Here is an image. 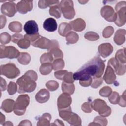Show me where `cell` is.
I'll return each mask as SVG.
<instances>
[{
  "label": "cell",
  "mask_w": 126,
  "mask_h": 126,
  "mask_svg": "<svg viewBox=\"0 0 126 126\" xmlns=\"http://www.w3.org/2000/svg\"><path fill=\"white\" fill-rule=\"evenodd\" d=\"M60 7L63 17L67 19H72L74 18L75 11L73 7V3L72 0H62L60 2Z\"/></svg>",
  "instance_id": "7"
},
{
  "label": "cell",
  "mask_w": 126,
  "mask_h": 126,
  "mask_svg": "<svg viewBox=\"0 0 126 126\" xmlns=\"http://www.w3.org/2000/svg\"><path fill=\"white\" fill-rule=\"evenodd\" d=\"M71 29L76 32H81L86 28V23L81 18H77L75 20L70 22Z\"/></svg>",
  "instance_id": "17"
},
{
  "label": "cell",
  "mask_w": 126,
  "mask_h": 126,
  "mask_svg": "<svg viewBox=\"0 0 126 126\" xmlns=\"http://www.w3.org/2000/svg\"><path fill=\"white\" fill-rule=\"evenodd\" d=\"M46 87L49 91L53 92L59 88V83L57 81L50 80L46 83Z\"/></svg>",
  "instance_id": "41"
},
{
  "label": "cell",
  "mask_w": 126,
  "mask_h": 126,
  "mask_svg": "<svg viewBox=\"0 0 126 126\" xmlns=\"http://www.w3.org/2000/svg\"><path fill=\"white\" fill-rule=\"evenodd\" d=\"M118 103L122 107H126V91H124L123 94L121 96H120V99H119Z\"/></svg>",
  "instance_id": "53"
},
{
  "label": "cell",
  "mask_w": 126,
  "mask_h": 126,
  "mask_svg": "<svg viewBox=\"0 0 126 126\" xmlns=\"http://www.w3.org/2000/svg\"><path fill=\"white\" fill-rule=\"evenodd\" d=\"M57 125V126H64V124L63 123V122L60 120H56L55 121H54V124H51L50 125Z\"/></svg>",
  "instance_id": "58"
},
{
  "label": "cell",
  "mask_w": 126,
  "mask_h": 126,
  "mask_svg": "<svg viewBox=\"0 0 126 126\" xmlns=\"http://www.w3.org/2000/svg\"><path fill=\"white\" fill-rule=\"evenodd\" d=\"M30 41L26 38H25V37L20 40L17 43L18 46L22 49H27L30 47Z\"/></svg>",
  "instance_id": "47"
},
{
  "label": "cell",
  "mask_w": 126,
  "mask_h": 126,
  "mask_svg": "<svg viewBox=\"0 0 126 126\" xmlns=\"http://www.w3.org/2000/svg\"><path fill=\"white\" fill-rule=\"evenodd\" d=\"M126 72V65L125 64H121L118 70L116 71V73L118 75H124Z\"/></svg>",
  "instance_id": "54"
},
{
  "label": "cell",
  "mask_w": 126,
  "mask_h": 126,
  "mask_svg": "<svg viewBox=\"0 0 126 126\" xmlns=\"http://www.w3.org/2000/svg\"><path fill=\"white\" fill-rule=\"evenodd\" d=\"M5 118L4 115H3L1 113H0V124L1 125H3V124L5 123Z\"/></svg>",
  "instance_id": "59"
},
{
  "label": "cell",
  "mask_w": 126,
  "mask_h": 126,
  "mask_svg": "<svg viewBox=\"0 0 126 126\" xmlns=\"http://www.w3.org/2000/svg\"><path fill=\"white\" fill-rule=\"evenodd\" d=\"M30 103V97L28 94H21L18 96L15 102L13 111L18 116L24 114L27 107Z\"/></svg>",
  "instance_id": "3"
},
{
  "label": "cell",
  "mask_w": 126,
  "mask_h": 126,
  "mask_svg": "<svg viewBox=\"0 0 126 126\" xmlns=\"http://www.w3.org/2000/svg\"><path fill=\"white\" fill-rule=\"evenodd\" d=\"M24 30L27 34L32 35L38 33V27L34 20L27 21L24 26Z\"/></svg>",
  "instance_id": "13"
},
{
  "label": "cell",
  "mask_w": 126,
  "mask_h": 126,
  "mask_svg": "<svg viewBox=\"0 0 126 126\" xmlns=\"http://www.w3.org/2000/svg\"><path fill=\"white\" fill-rule=\"evenodd\" d=\"M43 27L47 31L53 32L57 30V23L54 18H49L45 20L43 24Z\"/></svg>",
  "instance_id": "19"
},
{
  "label": "cell",
  "mask_w": 126,
  "mask_h": 126,
  "mask_svg": "<svg viewBox=\"0 0 126 126\" xmlns=\"http://www.w3.org/2000/svg\"><path fill=\"white\" fill-rule=\"evenodd\" d=\"M121 63H120L118 61L116 60V59L114 58H112L110 59L107 63V65H109L111 66L114 70V71L116 72V71L118 70V68L119 67L120 65H121Z\"/></svg>",
  "instance_id": "40"
},
{
  "label": "cell",
  "mask_w": 126,
  "mask_h": 126,
  "mask_svg": "<svg viewBox=\"0 0 126 126\" xmlns=\"http://www.w3.org/2000/svg\"><path fill=\"white\" fill-rule=\"evenodd\" d=\"M50 98V93L45 89H41L35 95L36 100L40 103H43L46 102Z\"/></svg>",
  "instance_id": "18"
},
{
  "label": "cell",
  "mask_w": 126,
  "mask_h": 126,
  "mask_svg": "<svg viewBox=\"0 0 126 126\" xmlns=\"http://www.w3.org/2000/svg\"><path fill=\"white\" fill-rule=\"evenodd\" d=\"M18 89L17 83L14 82H10L7 86V92L10 95H13L16 93Z\"/></svg>",
  "instance_id": "44"
},
{
  "label": "cell",
  "mask_w": 126,
  "mask_h": 126,
  "mask_svg": "<svg viewBox=\"0 0 126 126\" xmlns=\"http://www.w3.org/2000/svg\"><path fill=\"white\" fill-rule=\"evenodd\" d=\"M40 36L41 35L39 34V33H37L36 34H32V35H29V34H26L24 35V37L27 39H28V40H29L31 43H32L34 41H35L37 39H38L40 37Z\"/></svg>",
  "instance_id": "49"
},
{
  "label": "cell",
  "mask_w": 126,
  "mask_h": 126,
  "mask_svg": "<svg viewBox=\"0 0 126 126\" xmlns=\"http://www.w3.org/2000/svg\"><path fill=\"white\" fill-rule=\"evenodd\" d=\"M63 82L69 83H73L74 80L73 77V73L71 72H67L64 76Z\"/></svg>",
  "instance_id": "51"
},
{
  "label": "cell",
  "mask_w": 126,
  "mask_h": 126,
  "mask_svg": "<svg viewBox=\"0 0 126 126\" xmlns=\"http://www.w3.org/2000/svg\"><path fill=\"white\" fill-rule=\"evenodd\" d=\"M72 99L70 94L63 93L59 96L57 100V106L58 109H63L70 106Z\"/></svg>",
  "instance_id": "11"
},
{
  "label": "cell",
  "mask_w": 126,
  "mask_h": 126,
  "mask_svg": "<svg viewBox=\"0 0 126 126\" xmlns=\"http://www.w3.org/2000/svg\"><path fill=\"white\" fill-rule=\"evenodd\" d=\"M24 36L21 34H19V33H15L14 34H13L12 37H11V41L15 43H17L18 42V41L21 40V39H22L23 38H24Z\"/></svg>",
  "instance_id": "52"
},
{
  "label": "cell",
  "mask_w": 126,
  "mask_h": 126,
  "mask_svg": "<svg viewBox=\"0 0 126 126\" xmlns=\"http://www.w3.org/2000/svg\"><path fill=\"white\" fill-rule=\"evenodd\" d=\"M52 65L54 70H60L64 67V62L62 59H57L54 61Z\"/></svg>",
  "instance_id": "36"
},
{
  "label": "cell",
  "mask_w": 126,
  "mask_h": 126,
  "mask_svg": "<svg viewBox=\"0 0 126 126\" xmlns=\"http://www.w3.org/2000/svg\"><path fill=\"white\" fill-rule=\"evenodd\" d=\"M54 58L50 52L43 54L40 58V62L41 64L45 63H51L53 61Z\"/></svg>",
  "instance_id": "35"
},
{
  "label": "cell",
  "mask_w": 126,
  "mask_h": 126,
  "mask_svg": "<svg viewBox=\"0 0 126 126\" xmlns=\"http://www.w3.org/2000/svg\"><path fill=\"white\" fill-rule=\"evenodd\" d=\"M20 73V70L13 63H8L0 66V74L9 79H13Z\"/></svg>",
  "instance_id": "6"
},
{
  "label": "cell",
  "mask_w": 126,
  "mask_h": 126,
  "mask_svg": "<svg viewBox=\"0 0 126 126\" xmlns=\"http://www.w3.org/2000/svg\"><path fill=\"white\" fill-rule=\"evenodd\" d=\"M37 74L35 71L33 70L27 71L24 75L17 80L18 93L22 94L25 92H33L36 87L35 81L37 80Z\"/></svg>",
  "instance_id": "2"
},
{
  "label": "cell",
  "mask_w": 126,
  "mask_h": 126,
  "mask_svg": "<svg viewBox=\"0 0 126 126\" xmlns=\"http://www.w3.org/2000/svg\"><path fill=\"white\" fill-rule=\"evenodd\" d=\"M58 0H41L38 1V7L40 8H46L47 7L51 6L54 5H57L59 4Z\"/></svg>",
  "instance_id": "32"
},
{
  "label": "cell",
  "mask_w": 126,
  "mask_h": 126,
  "mask_svg": "<svg viewBox=\"0 0 126 126\" xmlns=\"http://www.w3.org/2000/svg\"><path fill=\"white\" fill-rule=\"evenodd\" d=\"M103 78L102 77H92V82L91 85V87L93 88H97L101 85L103 83Z\"/></svg>",
  "instance_id": "46"
},
{
  "label": "cell",
  "mask_w": 126,
  "mask_h": 126,
  "mask_svg": "<svg viewBox=\"0 0 126 126\" xmlns=\"http://www.w3.org/2000/svg\"><path fill=\"white\" fill-rule=\"evenodd\" d=\"M112 92V89L108 86H104L99 92V94L103 97H108Z\"/></svg>",
  "instance_id": "42"
},
{
  "label": "cell",
  "mask_w": 126,
  "mask_h": 126,
  "mask_svg": "<svg viewBox=\"0 0 126 126\" xmlns=\"http://www.w3.org/2000/svg\"><path fill=\"white\" fill-rule=\"evenodd\" d=\"M98 53L103 58H106L112 54L113 51L112 45L109 43H104L99 45Z\"/></svg>",
  "instance_id": "14"
},
{
  "label": "cell",
  "mask_w": 126,
  "mask_h": 126,
  "mask_svg": "<svg viewBox=\"0 0 126 126\" xmlns=\"http://www.w3.org/2000/svg\"><path fill=\"white\" fill-rule=\"evenodd\" d=\"M68 71L66 70H58L54 73V75L55 77L60 80H63V78L65 74Z\"/></svg>",
  "instance_id": "50"
},
{
  "label": "cell",
  "mask_w": 126,
  "mask_h": 126,
  "mask_svg": "<svg viewBox=\"0 0 126 126\" xmlns=\"http://www.w3.org/2000/svg\"><path fill=\"white\" fill-rule=\"evenodd\" d=\"M22 125V126H32V124L31 123V122L29 120H25L22 121L20 123H19V126Z\"/></svg>",
  "instance_id": "57"
},
{
  "label": "cell",
  "mask_w": 126,
  "mask_h": 126,
  "mask_svg": "<svg viewBox=\"0 0 126 126\" xmlns=\"http://www.w3.org/2000/svg\"><path fill=\"white\" fill-rule=\"evenodd\" d=\"M51 43V40L46 37L40 36V37L38 39L31 44L32 45L35 47L48 50L50 46Z\"/></svg>",
  "instance_id": "16"
},
{
  "label": "cell",
  "mask_w": 126,
  "mask_h": 126,
  "mask_svg": "<svg viewBox=\"0 0 126 126\" xmlns=\"http://www.w3.org/2000/svg\"><path fill=\"white\" fill-rule=\"evenodd\" d=\"M120 99L119 94L117 92H112L111 94L108 96L109 101L113 104H118Z\"/></svg>",
  "instance_id": "38"
},
{
  "label": "cell",
  "mask_w": 126,
  "mask_h": 126,
  "mask_svg": "<svg viewBox=\"0 0 126 126\" xmlns=\"http://www.w3.org/2000/svg\"><path fill=\"white\" fill-rule=\"evenodd\" d=\"M101 16L106 21L110 22H114L116 19V13L112 6L105 5L100 10Z\"/></svg>",
  "instance_id": "9"
},
{
  "label": "cell",
  "mask_w": 126,
  "mask_h": 126,
  "mask_svg": "<svg viewBox=\"0 0 126 126\" xmlns=\"http://www.w3.org/2000/svg\"><path fill=\"white\" fill-rule=\"evenodd\" d=\"M16 5L13 1H8L2 4L1 12L8 17H13L16 12Z\"/></svg>",
  "instance_id": "10"
},
{
  "label": "cell",
  "mask_w": 126,
  "mask_h": 126,
  "mask_svg": "<svg viewBox=\"0 0 126 126\" xmlns=\"http://www.w3.org/2000/svg\"><path fill=\"white\" fill-rule=\"evenodd\" d=\"M62 89L63 93H67L71 95L74 92L75 86L73 83H69L63 82L62 84Z\"/></svg>",
  "instance_id": "25"
},
{
  "label": "cell",
  "mask_w": 126,
  "mask_h": 126,
  "mask_svg": "<svg viewBox=\"0 0 126 126\" xmlns=\"http://www.w3.org/2000/svg\"><path fill=\"white\" fill-rule=\"evenodd\" d=\"M11 40L10 35L7 32L1 33L0 35V42L2 44H6L8 43Z\"/></svg>",
  "instance_id": "39"
},
{
  "label": "cell",
  "mask_w": 126,
  "mask_h": 126,
  "mask_svg": "<svg viewBox=\"0 0 126 126\" xmlns=\"http://www.w3.org/2000/svg\"><path fill=\"white\" fill-rule=\"evenodd\" d=\"M15 101L13 99H6L3 101L1 109L6 113H10L14 110Z\"/></svg>",
  "instance_id": "21"
},
{
  "label": "cell",
  "mask_w": 126,
  "mask_h": 126,
  "mask_svg": "<svg viewBox=\"0 0 126 126\" xmlns=\"http://www.w3.org/2000/svg\"><path fill=\"white\" fill-rule=\"evenodd\" d=\"M6 22V18L4 15H1L0 16V29H2L5 25Z\"/></svg>",
  "instance_id": "55"
},
{
  "label": "cell",
  "mask_w": 126,
  "mask_h": 126,
  "mask_svg": "<svg viewBox=\"0 0 126 126\" xmlns=\"http://www.w3.org/2000/svg\"><path fill=\"white\" fill-rule=\"evenodd\" d=\"M78 80H79L80 85L84 87H87L91 85L92 82V77L90 76H83L80 77Z\"/></svg>",
  "instance_id": "34"
},
{
  "label": "cell",
  "mask_w": 126,
  "mask_h": 126,
  "mask_svg": "<svg viewBox=\"0 0 126 126\" xmlns=\"http://www.w3.org/2000/svg\"><path fill=\"white\" fill-rule=\"evenodd\" d=\"M53 56L54 59H62L63 57V53L59 48H54L49 51Z\"/></svg>",
  "instance_id": "45"
},
{
  "label": "cell",
  "mask_w": 126,
  "mask_h": 126,
  "mask_svg": "<svg viewBox=\"0 0 126 126\" xmlns=\"http://www.w3.org/2000/svg\"><path fill=\"white\" fill-rule=\"evenodd\" d=\"M92 108L102 117H108L111 114V109L106 102L100 99H96L92 102Z\"/></svg>",
  "instance_id": "4"
},
{
  "label": "cell",
  "mask_w": 126,
  "mask_h": 126,
  "mask_svg": "<svg viewBox=\"0 0 126 126\" xmlns=\"http://www.w3.org/2000/svg\"><path fill=\"white\" fill-rule=\"evenodd\" d=\"M116 76L114 69L110 66L107 65L103 79L108 84H112L115 82Z\"/></svg>",
  "instance_id": "15"
},
{
  "label": "cell",
  "mask_w": 126,
  "mask_h": 126,
  "mask_svg": "<svg viewBox=\"0 0 126 126\" xmlns=\"http://www.w3.org/2000/svg\"><path fill=\"white\" fill-rule=\"evenodd\" d=\"M81 108L82 110L87 113H91L92 111V102H86L84 103L82 105Z\"/></svg>",
  "instance_id": "48"
},
{
  "label": "cell",
  "mask_w": 126,
  "mask_h": 126,
  "mask_svg": "<svg viewBox=\"0 0 126 126\" xmlns=\"http://www.w3.org/2000/svg\"><path fill=\"white\" fill-rule=\"evenodd\" d=\"M61 9L60 7V4L54 5L50 6L49 9V13L51 16L58 19L61 16Z\"/></svg>",
  "instance_id": "27"
},
{
  "label": "cell",
  "mask_w": 126,
  "mask_h": 126,
  "mask_svg": "<svg viewBox=\"0 0 126 126\" xmlns=\"http://www.w3.org/2000/svg\"><path fill=\"white\" fill-rule=\"evenodd\" d=\"M117 61L122 64H126V58L125 54V48L117 51L115 58Z\"/></svg>",
  "instance_id": "29"
},
{
  "label": "cell",
  "mask_w": 126,
  "mask_h": 126,
  "mask_svg": "<svg viewBox=\"0 0 126 126\" xmlns=\"http://www.w3.org/2000/svg\"><path fill=\"white\" fill-rule=\"evenodd\" d=\"M66 121L72 126H81L82 124L80 117L77 114L72 112L69 115Z\"/></svg>",
  "instance_id": "22"
},
{
  "label": "cell",
  "mask_w": 126,
  "mask_h": 126,
  "mask_svg": "<svg viewBox=\"0 0 126 126\" xmlns=\"http://www.w3.org/2000/svg\"><path fill=\"white\" fill-rule=\"evenodd\" d=\"M9 29L14 32H20L22 30V25L21 23L18 21L10 22L8 25Z\"/></svg>",
  "instance_id": "31"
},
{
  "label": "cell",
  "mask_w": 126,
  "mask_h": 126,
  "mask_svg": "<svg viewBox=\"0 0 126 126\" xmlns=\"http://www.w3.org/2000/svg\"><path fill=\"white\" fill-rule=\"evenodd\" d=\"M114 29L112 26H108L104 28L102 32V35L104 38H109L113 34Z\"/></svg>",
  "instance_id": "43"
},
{
  "label": "cell",
  "mask_w": 126,
  "mask_h": 126,
  "mask_svg": "<svg viewBox=\"0 0 126 126\" xmlns=\"http://www.w3.org/2000/svg\"><path fill=\"white\" fill-rule=\"evenodd\" d=\"M51 119V116L49 113H44L39 118L37 123V126H49Z\"/></svg>",
  "instance_id": "24"
},
{
  "label": "cell",
  "mask_w": 126,
  "mask_h": 126,
  "mask_svg": "<svg viewBox=\"0 0 126 126\" xmlns=\"http://www.w3.org/2000/svg\"><path fill=\"white\" fill-rule=\"evenodd\" d=\"M66 41L67 44H74L79 39L78 35L74 32H70L65 36Z\"/></svg>",
  "instance_id": "28"
},
{
  "label": "cell",
  "mask_w": 126,
  "mask_h": 126,
  "mask_svg": "<svg viewBox=\"0 0 126 126\" xmlns=\"http://www.w3.org/2000/svg\"><path fill=\"white\" fill-rule=\"evenodd\" d=\"M31 56L29 54L26 52L20 53L19 56L17 58V60L19 63L23 65H27L31 61Z\"/></svg>",
  "instance_id": "26"
},
{
  "label": "cell",
  "mask_w": 126,
  "mask_h": 126,
  "mask_svg": "<svg viewBox=\"0 0 126 126\" xmlns=\"http://www.w3.org/2000/svg\"><path fill=\"white\" fill-rule=\"evenodd\" d=\"M104 68V62L99 56H96L73 74V77L74 80H78L79 78L83 76L100 77L103 74Z\"/></svg>",
  "instance_id": "1"
},
{
  "label": "cell",
  "mask_w": 126,
  "mask_h": 126,
  "mask_svg": "<svg viewBox=\"0 0 126 126\" xmlns=\"http://www.w3.org/2000/svg\"><path fill=\"white\" fill-rule=\"evenodd\" d=\"M116 19L114 22L119 27L124 25L126 23V2L122 1L118 2L115 6Z\"/></svg>",
  "instance_id": "5"
},
{
  "label": "cell",
  "mask_w": 126,
  "mask_h": 126,
  "mask_svg": "<svg viewBox=\"0 0 126 126\" xmlns=\"http://www.w3.org/2000/svg\"><path fill=\"white\" fill-rule=\"evenodd\" d=\"M6 89V82L2 78L0 77V90L1 91H5Z\"/></svg>",
  "instance_id": "56"
},
{
  "label": "cell",
  "mask_w": 126,
  "mask_h": 126,
  "mask_svg": "<svg viewBox=\"0 0 126 126\" xmlns=\"http://www.w3.org/2000/svg\"><path fill=\"white\" fill-rule=\"evenodd\" d=\"M3 126H13V124L11 123L10 121H7L5 122L3 124Z\"/></svg>",
  "instance_id": "60"
},
{
  "label": "cell",
  "mask_w": 126,
  "mask_h": 126,
  "mask_svg": "<svg viewBox=\"0 0 126 126\" xmlns=\"http://www.w3.org/2000/svg\"><path fill=\"white\" fill-rule=\"evenodd\" d=\"M107 124V120L104 117L97 116L95 118L94 121L90 123L89 126L94 125V126H106Z\"/></svg>",
  "instance_id": "33"
},
{
  "label": "cell",
  "mask_w": 126,
  "mask_h": 126,
  "mask_svg": "<svg viewBox=\"0 0 126 126\" xmlns=\"http://www.w3.org/2000/svg\"><path fill=\"white\" fill-rule=\"evenodd\" d=\"M78 1L80 3H81L82 4H84L86 2H88V1H81V0H78Z\"/></svg>",
  "instance_id": "61"
},
{
  "label": "cell",
  "mask_w": 126,
  "mask_h": 126,
  "mask_svg": "<svg viewBox=\"0 0 126 126\" xmlns=\"http://www.w3.org/2000/svg\"><path fill=\"white\" fill-rule=\"evenodd\" d=\"M126 30L125 29L118 30L114 37V42L118 45L123 44L125 41Z\"/></svg>",
  "instance_id": "20"
},
{
  "label": "cell",
  "mask_w": 126,
  "mask_h": 126,
  "mask_svg": "<svg viewBox=\"0 0 126 126\" xmlns=\"http://www.w3.org/2000/svg\"><path fill=\"white\" fill-rule=\"evenodd\" d=\"M32 0H21L16 4L17 10L21 14H26L32 9Z\"/></svg>",
  "instance_id": "12"
},
{
  "label": "cell",
  "mask_w": 126,
  "mask_h": 126,
  "mask_svg": "<svg viewBox=\"0 0 126 126\" xmlns=\"http://www.w3.org/2000/svg\"><path fill=\"white\" fill-rule=\"evenodd\" d=\"M53 69V65L51 63H45L41 64L39 68V71L41 74L46 75L49 74Z\"/></svg>",
  "instance_id": "30"
},
{
  "label": "cell",
  "mask_w": 126,
  "mask_h": 126,
  "mask_svg": "<svg viewBox=\"0 0 126 126\" xmlns=\"http://www.w3.org/2000/svg\"><path fill=\"white\" fill-rule=\"evenodd\" d=\"M71 29H72L69 23L65 22L62 23L59 25L58 32L61 36H65L67 34L70 32Z\"/></svg>",
  "instance_id": "23"
},
{
  "label": "cell",
  "mask_w": 126,
  "mask_h": 126,
  "mask_svg": "<svg viewBox=\"0 0 126 126\" xmlns=\"http://www.w3.org/2000/svg\"><path fill=\"white\" fill-rule=\"evenodd\" d=\"M0 47V58L1 59L5 58L10 59L16 58L18 57L20 54L19 51L14 46H5L1 45Z\"/></svg>",
  "instance_id": "8"
},
{
  "label": "cell",
  "mask_w": 126,
  "mask_h": 126,
  "mask_svg": "<svg viewBox=\"0 0 126 126\" xmlns=\"http://www.w3.org/2000/svg\"><path fill=\"white\" fill-rule=\"evenodd\" d=\"M84 37L90 41H96L99 38V36L95 32H88L85 34Z\"/></svg>",
  "instance_id": "37"
}]
</instances>
